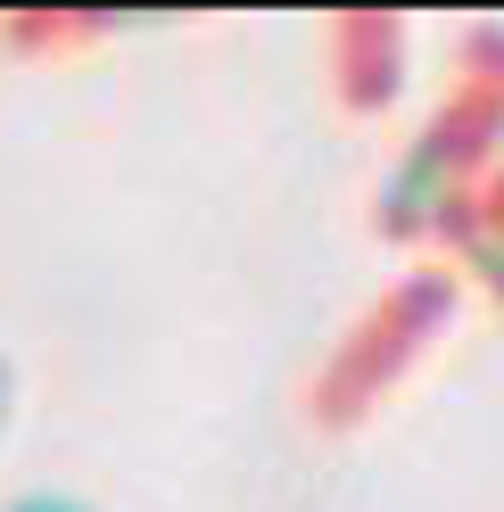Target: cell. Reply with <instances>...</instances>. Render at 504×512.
<instances>
[{
  "label": "cell",
  "instance_id": "1",
  "mask_svg": "<svg viewBox=\"0 0 504 512\" xmlns=\"http://www.w3.org/2000/svg\"><path fill=\"white\" fill-rule=\"evenodd\" d=\"M455 199H463V141H455V133H422V141L381 174V190H372V207H381V223H389L397 240L447 232V223H455Z\"/></svg>",
  "mask_w": 504,
  "mask_h": 512
},
{
  "label": "cell",
  "instance_id": "2",
  "mask_svg": "<svg viewBox=\"0 0 504 512\" xmlns=\"http://www.w3.org/2000/svg\"><path fill=\"white\" fill-rule=\"evenodd\" d=\"M0 512H100V504L75 496V488H25V496H9Z\"/></svg>",
  "mask_w": 504,
  "mask_h": 512
},
{
  "label": "cell",
  "instance_id": "3",
  "mask_svg": "<svg viewBox=\"0 0 504 512\" xmlns=\"http://www.w3.org/2000/svg\"><path fill=\"white\" fill-rule=\"evenodd\" d=\"M9 413H17V364L0 356V430H9Z\"/></svg>",
  "mask_w": 504,
  "mask_h": 512
},
{
  "label": "cell",
  "instance_id": "4",
  "mask_svg": "<svg viewBox=\"0 0 504 512\" xmlns=\"http://www.w3.org/2000/svg\"><path fill=\"white\" fill-rule=\"evenodd\" d=\"M496 174H504V116H496Z\"/></svg>",
  "mask_w": 504,
  "mask_h": 512
}]
</instances>
